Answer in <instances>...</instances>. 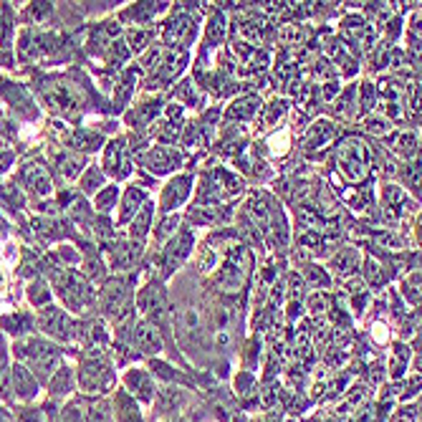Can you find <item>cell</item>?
I'll return each instance as SVG.
<instances>
[{"mask_svg": "<svg viewBox=\"0 0 422 422\" xmlns=\"http://www.w3.org/2000/svg\"><path fill=\"white\" fill-rule=\"evenodd\" d=\"M127 387H129V392L137 395L142 402L155 400V382H152L150 372H145V369H132V372L127 374Z\"/></svg>", "mask_w": 422, "mask_h": 422, "instance_id": "cell-1", "label": "cell"}, {"mask_svg": "<svg viewBox=\"0 0 422 422\" xmlns=\"http://www.w3.org/2000/svg\"><path fill=\"white\" fill-rule=\"evenodd\" d=\"M13 384H16L18 397H23V400L36 397V379L26 367H13Z\"/></svg>", "mask_w": 422, "mask_h": 422, "instance_id": "cell-2", "label": "cell"}, {"mask_svg": "<svg viewBox=\"0 0 422 422\" xmlns=\"http://www.w3.org/2000/svg\"><path fill=\"white\" fill-rule=\"evenodd\" d=\"M43 329L48 334H56L58 339H68L71 331H68V321L63 319V314H58L56 309H48L43 316Z\"/></svg>", "mask_w": 422, "mask_h": 422, "instance_id": "cell-3", "label": "cell"}, {"mask_svg": "<svg viewBox=\"0 0 422 422\" xmlns=\"http://www.w3.org/2000/svg\"><path fill=\"white\" fill-rule=\"evenodd\" d=\"M147 162L152 165V170H155V173H167V170H173V167L177 165L180 157L175 155V152H170V150H155L150 157H147Z\"/></svg>", "mask_w": 422, "mask_h": 422, "instance_id": "cell-4", "label": "cell"}, {"mask_svg": "<svg viewBox=\"0 0 422 422\" xmlns=\"http://www.w3.org/2000/svg\"><path fill=\"white\" fill-rule=\"evenodd\" d=\"M106 165H109V173H114L117 177H124L129 173V162L122 157V145H111L109 155H106Z\"/></svg>", "mask_w": 422, "mask_h": 422, "instance_id": "cell-5", "label": "cell"}, {"mask_svg": "<svg viewBox=\"0 0 422 422\" xmlns=\"http://www.w3.org/2000/svg\"><path fill=\"white\" fill-rule=\"evenodd\" d=\"M73 389V372L68 367H61L51 379V392L53 395H66Z\"/></svg>", "mask_w": 422, "mask_h": 422, "instance_id": "cell-6", "label": "cell"}, {"mask_svg": "<svg viewBox=\"0 0 422 422\" xmlns=\"http://www.w3.org/2000/svg\"><path fill=\"white\" fill-rule=\"evenodd\" d=\"M137 346L145 351H160L162 344H160V336H157V331L152 326H139L137 329Z\"/></svg>", "mask_w": 422, "mask_h": 422, "instance_id": "cell-7", "label": "cell"}, {"mask_svg": "<svg viewBox=\"0 0 422 422\" xmlns=\"http://www.w3.org/2000/svg\"><path fill=\"white\" fill-rule=\"evenodd\" d=\"M187 185H190V180H177V182H173L170 187H167V192H165V205H167V210L173 205H177V202H182L185 200V195H187Z\"/></svg>", "mask_w": 422, "mask_h": 422, "instance_id": "cell-8", "label": "cell"}, {"mask_svg": "<svg viewBox=\"0 0 422 422\" xmlns=\"http://www.w3.org/2000/svg\"><path fill=\"white\" fill-rule=\"evenodd\" d=\"M117 417L122 422H142V417H139V412H137V405L134 402H129L124 395H119L117 397Z\"/></svg>", "mask_w": 422, "mask_h": 422, "instance_id": "cell-9", "label": "cell"}, {"mask_svg": "<svg viewBox=\"0 0 422 422\" xmlns=\"http://www.w3.org/2000/svg\"><path fill=\"white\" fill-rule=\"evenodd\" d=\"M356 263H359V256H356L354 250H341L339 256L334 258V268H336V271L339 273H349L351 268H356Z\"/></svg>", "mask_w": 422, "mask_h": 422, "instance_id": "cell-10", "label": "cell"}, {"mask_svg": "<svg viewBox=\"0 0 422 422\" xmlns=\"http://www.w3.org/2000/svg\"><path fill=\"white\" fill-rule=\"evenodd\" d=\"M256 106H258V101L256 99H243V101H238V109H233L230 111V117H250L253 111H256Z\"/></svg>", "mask_w": 422, "mask_h": 422, "instance_id": "cell-11", "label": "cell"}, {"mask_svg": "<svg viewBox=\"0 0 422 422\" xmlns=\"http://www.w3.org/2000/svg\"><path fill=\"white\" fill-rule=\"evenodd\" d=\"M91 422H111V410L106 405L91 407Z\"/></svg>", "mask_w": 422, "mask_h": 422, "instance_id": "cell-12", "label": "cell"}, {"mask_svg": "<svg viewBox=\"0 0 422 422\" xmlns=\"http://www.w3.org/2000/svg\"><path fill=\"white\" fill-rule=\"evenodd\" d=\"M63 422H83L81 410H78L76 405H68L66 410H63Z\"/></svg>", "mask_w": 422, "mask_h": 422, "instance_id": "cell-13", "label": "cell"}, {"mask_svg": "<svg viewBox=\"0 0 422 422\" xmlns=\"http://www.w3.org/2000/svg\"><path fill=\"white\" fill-rule=\"evenodd\" d=\"M147 222H150V210L142 212V217L137 220V225L132 228V233H137V238H142V235L147 233Z\"/></svg>", "mask_w": 422, "mask_h": 422, "instance_id": "cell-14", "label": "cell"}, {"mask_svg": "<svg viewBox=\"0 0 422 422\" xmlns=\"http://www.w3.org/2000/svg\"><path fill=\"white\" fill-rule=\"evenodd\" d=\"M417 417H420L417 407H405V410L400 412V417H395V422H415Z\"/></svg>", "mask_w": 422, "mask_h": 422, "instance_id": "cell-15", "label": "cell"}, {"mask_svg": "<svg viewBox=\"0 0 422 422\" xmlns=\"http://www.w3.org/2000/svg\"><path fill=\"white\" fill-rule=\"evenodd\" d=\"M99 185H101V177L96 173H89V177L83 180V190H89V192H91V190L99 187Z\"/></svg>", "mask_w": 422, "mask_h": 422, "instance_id": "cell-16", "label": "cell"}]
</instances>
